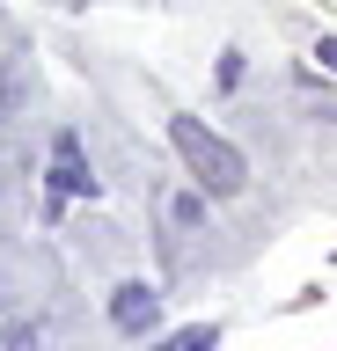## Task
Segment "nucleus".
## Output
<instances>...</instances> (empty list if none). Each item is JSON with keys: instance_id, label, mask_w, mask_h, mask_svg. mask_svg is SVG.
I'll list each match as a JSON object with an SVG mask.
<instances>
[{"instance_id": "f257e3e1", "label": "nucleus", "mask_w": 337, "mask_h": 351, "mask_svg": "<svg viewBox=\"0 0 337 351\" xmlns=\"http://www.w3.org/2000/svg\"><path fill=\"white\" fill-rule=\"evenodd\" d=\"M169 139H176L183 169L198 176V191H205V197H235V191L249 183V161L227 147L220 132H205L198 117H169Z\"/></svg>"}, {"instance_id": "f03ea898", "label": "nucleus", "mask_w": 337, "mask_h": 351, "mask_svg": "<svg viewBox=\"0 0 337 351\" xmlns=\"http://www.w3.org/2000/svg\"><path fill=\"white\" fill-rule=\"evenodd\" d=\"M51 197H95V176H89V161H81V139H73V132L51 139Z\"/></svg>"}, {"instance_id": "7ed1b4c3", "label": "nucleus", "mask_w": 337, "mask_h": 351, "mask_svg": "<svg viewBox=\"0 0 337 351\" xmlns=\"http://www.w3.org/2000/svg\"><path fill=\"white\" fill-rule=\"evenodd\" d=\"M154 315H161V293H154L147 278H132V285H117V293H111V322L125 329V337L154 329Z\"/></svg>"}, {"instance_id": "20e7f679", "label": "nucleus", "mask_w": 337, "mask_h": 351, "mask_svg": "<svg viewBox=\"0 0 337 351\" xmlns=\"http://www.w3.org/2000/svg\"><path fill=\"white\" fill-rule=\"evenodd\" d=\"M213 344H220V329L198 322V329H176V337H169V344H154V351H213Z\"/></svg>"}, {"instance_id": "39448f33", "label": "nucleus", "mask_w": 337, "mask_h": 351, "mask_svg": "<svg viewBox=\"0 0 337 351\" xmlns=\"http://www.w3.org/2000/svg\"><path fill=\"white\" fill-rule=\"evenodd\" d=\"M205 219V191H191V197H176V227H198Z\"/></svg>"}, {"instance_id": "423d86ee", "label": "nucleus", "mask_w": 337, "mask_h": 351, "mask_svg": "<svg viewBox=\"0 0 337 351\" xmlns=\"http://www.w3.org/2000/svg\"><path fill=\"white\" fill-rule=\"evenodd\" d=\"M8 351H37V329H30V322H15V329H8Z\"/></svg>"}, {"instance_id": "0eeeda50", "label": "nucleus", "mask_w": 337, "mask_h": 351, "mask_svg": "<svg viewBox=\"0 0 337 351\" xmlns=\"http://www.w3.org/2000/svg\"><path fill=\"white\" fill-rule=\"evenodd\" d=\"M315 59H323V66L337 73V37H323V44H315Z\"/></svg>"}]
</instances>
